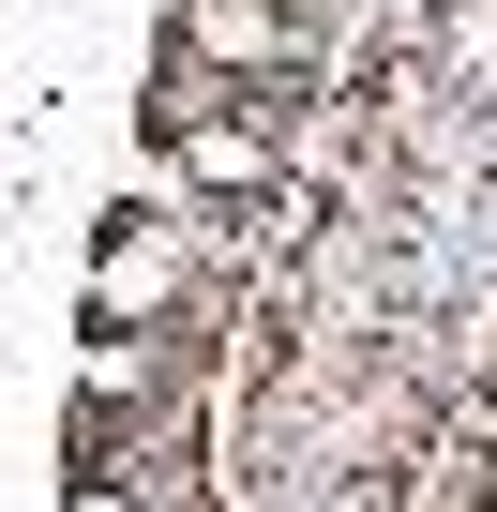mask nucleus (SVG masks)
Segmentation results:
<instances>
[{"label": "nucleus", "mask_w": 497, "mask_h": 512, "mask_svg": "<svg viewBox=\"0 0 497 512\" xmlns=\"http://www.w3.org/2000/svg\"><path fill=\"white\" fill-rule=\"evenodd\" d=\"M196 46L211 61H272V16H257V0H196Z\"/></svg>", "instance_id": "obj_1"}, {"label": "nucleus", "mask_w": 497, "mask_h": 512, "mask_svg": "<svg viewBox=\"0 0 497 512\" xmlns=\"http://www.w3.org/2000/svg\"><path fill=\"white\" fill-rule=\"evenodd\" d=\"M151 287H166V256H151V241H121V256H106V272H91V302H106V317H136Z\"/></svg>", "instance_id": "obj_3"}, {"label": "nucleus", "mask_w": 497, "mask_h": 512, "mask_svg": "<svg viewBox=\"0 0 497 512\" xmlns=\"http://www.w3.org/2000/svg\"><path fill=\"white\" fill-rule=\"evenodd\" d=\"M181 166H196V181H257L272 151H257V136H241V121H196V136H181Z\"/></svg>", "instance_id": "obj_2"}, {"label": "nucleus", "mask_w": 497, "mask_h": 512, "mask_svg": "<svg viewBox=\"0 0 497 512\" xmlns=\"http://www.w3.org/2000/svg\"><path fill=\"white\" fill-rule=\"evenodd\" d=\"M76 512H136V497H121V482H91V497H76Z\"/></svg>", "instance_id": "obj_4"}]
</instances>
